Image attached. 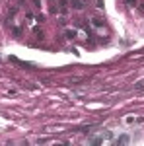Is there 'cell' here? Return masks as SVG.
Segmentation results:
<instances>
[{
	"label": "cell",
	"mask_w": 144,
	"mask_h": 146,
	"mask_svg": "<svg viewBox=\"0 0 144 146\" xmlns=\"http://www.w3.org/2000/svg\"><path fill=\"white\" fill-rule=\"evenodd\" d=\"M64 35H66V39H76V37H82L84 33H82L80 29H66Z\"/></svg>",
	"instance_id": "2"
},
{
	"label": "cell",
	"mask_w": 144,
	"mask_h": 146,
	"mask_svg": "<svg viewBox=\"0 0 144 146\" xmlns=\"http://www.w3.org/2000/svg\"><path fill=\"white\" fill-rule=\"evenodd\" d=\"M125 2H127L129 6H133V4H136V0H125Z\"/></svg>",
	"instance_id": "7"
},
{
	"label": "cell",
	"mask_w": 144,
	"mask_h": 146,
	"mask_svg": "<svg viewBox=\"0 0 144 146\" xmlns=\"http://www.w3.org/2000/svg\"><path fill=\"white\" fill-rule=\"evenodd\" d=\"M105 25V20L103 18H92V27H96V29H101Z\"/></svg>",
	"instance_id": "4"
},
{
	"label": "cell",
	"mask_w": 144,
	"mask_h": 146,
	"mask_svg": "<svg viewBox=\"0 0 144 146\" xmlns=\"http://www.w3.org/2000/svg\"><path fill=\"white\" fill-rule=\"evenodd\" d=\"M140 8H142V10H144V4H142V6H140Z\"/></svg>",
	"instance_id": "8"
},
{
	"label": "cell",
	"mask_w": 144,
	"mask_h": 146,
	"mask_svg": "<svg viewBox=\"0 0 144 146\" xmlns=\"http://www.w3.org/2000/svg\"><path fill=\"white\" fill-rule=\"evenodd\" d=\"M125 121H127V125H142L144 123V117H133V115H129Z\"/></svg>",
	"instance_id": "3"
},
{
	"label": "cell",
	"mask_w": 144,
	"mask_h": 146,
	"mask_svg": "<svg viewBox=\"0 0 144 146\" xmlns=\"http://www.w3.org/2000/svg\"><path fill=\"white\" fill-rule=\"evenodd\" d=\"M58 10H60V14H66V0H60L58 2Z\"/></svg>",
	"instance_id": "6"
},
{
	"label": "cell",
	"mask_w": 144,
	"mask_h": 146,
	"mask_svg": "<svg viewBox=\"0 0 144 146\" xmlns=\"http://www.w3.org/2000/svg\"><path fill=\"white\" fill-rule=\"evenodd\" d=\"M113 142H117V144H129V142H131V136L129 135H121L117 140H113Z\"/></svg>",
	"instance_id": "5"
},
{
	"label": "cell",
	"mask_w": 144,
	"mask_h": 146,
	"mask_svg": "<svg viewBox=\"0 0 144 146\" xmlns=\"http://www.w3.org/2000/svg\"><path fill=\"white\" fill-rule=\"evenodd\" d=\"M113 133L111 131H101L98 136H90V142L92 144H105V142H113Z\"/></svg>",
	"instance_id": "1"
}]
</instances>
